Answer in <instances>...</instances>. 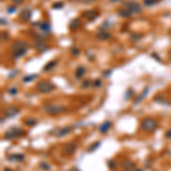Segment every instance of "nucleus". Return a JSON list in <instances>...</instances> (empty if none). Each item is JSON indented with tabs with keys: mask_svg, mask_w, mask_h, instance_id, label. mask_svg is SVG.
<instances>
[{
	"mask_svg": "<svg viewBox=\"0 0 171 171\" xmlns=\"http://www.w3.org/2000/svg\"><path fill=\"white\" fill-rule=\"evenodd\" d=\"M23 1H24V0H13V2H14L15 5H21V3H23Z\"/></svg>",
	"mask_w": 171,
	"mask_h": 171,
	"instance_id": "40",
	"label": "nucleus"
},
{
	"mask_svg": "<svg viewBox=\"0 0 171 171\" xmlns=\"http://www.w3.org/2000/svg\"><path fill=\"white\" fill-rule=\"evenodd\" d=\"M86 67L85 66H79L78 69H77V71H75V78L77 79H81L83 75H85L86 73Z\"/></svg>",
	"mask_w": 171,
	"mask_h": 171,
	"instance_id": "22",
	"label": "nucleus"
},
{
	"mask_svg": "<svg viewBox=\"0 0 171 171\" xmlns=\"http://www.w3.org/2000/svg\"><path fill=\"white\" fill-rule=\"evenodd\" d=\"M166 138H169V139L171 138V129L170 130H168V131L166 132Z\"/></svg>",
	"mask_w": 171,
	"mask_h": 171,
	"instance_id": "39",
	"label": "nucleus"
},
{
	"mask_svg": "<svg viewBox=\"0 0 171 171\" xmlns=\"http://www.w3.org/2000/svg\"><path fill=\"white\" fill-rule=\"evenodd\" d=\"M81 26V21L79 18H73L70 23H69V28L71 29L72 31H75L78 29Z\"/></svg>",
	"mask_w": 171,
	"mask_h": 171,
	"instance_id": "16",
	"label": "nucleus"
},
{
	"mask_svg": "<svg viewBox=\"0 0 171 171\" xmlns=\"http://www.w3.org/2000/svg\"><path fill=\"white\" fill-rule=\"evenodd\" d=\"M23 134H24L23 129H21L18 127H13V128H10V129H8L6 131L3 138L7 139V140H13V139H16V138L21 137Z\"/></svg>",
	"mask_w": 171,
	"mask_h": 171,
	"instance_id": "4",
	"label": "nucleus"
},
{
	"mask_svg": "<svg viewBox=\"0 0 171 171\" xmlns=\"http://www.w3.org/2000/svg\"><path fill=\"white\" fill-rule=\"evenodd\" d=\"M37 77H38V74H29V75H26V77L23 78V82H30V81H33Z\"/></svg>",
	"mask_w": 171,
	"mask_h": 171,
	"instance_id": "27",
	"label": "nucleus"
},
{
	"mask_svg": "<svg viewBox=\"0 0 171 171\" xmlns=\"http://www.w3.org/2000/svg\"><path fill=\"white\" fill-rule=\"evenodd\" d=\"M156 127H157V122L152 117H145L142 121V123H140V128L146 132L154 131L156 129Z\"/></svg>",
	"mask_w": 171,
	"mask_h": 171,
	"instance_id": "3",
	"label": "nucleus"
},
{
	"mask_svg": "<svg viewBox=\"0 0 171 171\" xmlns=\"http://www.w3.org/2000/svg\"><path fill=\"white\" fill-rule=\"evenodd\" d=\"M83 16L87 20H89V21H94V20H96L99 16V14L96 10H87V12L83 13Z\"/></svg>",
	"mask_w": 171,
	"mask_h": 171,
	"instance_id": "14",
	"label": "nucleus"
},
{
	"mask_svg": "<svg viewBox=\"0 0 171 171\" xmlns=\"http://www.w3.org/2000/svg\"><path fill=\"white\" fill-rule=\"evenodd\" d=\"M90 85H91V81L90 80H86V81H83V83H82V88H88Z\"/></svg>",
	"mask_w": 171,
	"mask_h": 171,
	"instance_id": "37",
	"label": "nucleus"
},
{
	"mask_svg": "<svg viewBox=\"0 0 171 171\" xmlns=\"http://www.w3.org/2000/svg\"><path fill=\"white\" fill-rule=\"evenodd\" d=\"M77 151V144L73 142H70L67 144H65V146L63 147V152L66 154V155H72L74 154Z\"/></svg>",
	"mask_w": 171,
	"mask_h": 171,
	"instance_id": "6",
	"label": "nucleus"
},
{
	"mask_svg": "<svg viewBox=\"0 0 171 171\" xmlns=\"http://www.w3.org/2000/svg\"><path fill=\"white\" fill-rule=\"evenodd\" d=\"M39 28L41 30V32H43V33H50L52 32V25L49 24V22H41L39 24Z\"/></svg>",
	"mask_w": 171,
	"mask_h": 171,
	"instance_id": "17",
	"label": "nucleus"
},
{
	"mask_svg": "<svg viewBox=\"0 0 171 171\" xmlns=\"http://www.w3.org/2000/svg\"><path fill=\"white\" fill-rule=\"evenodd\" d=\"M117 15L120 16V17H123V18H128V17H130L132 14L128 10V9H123V8H120V9H117Z\"/></svg>",
	"mask_w": 171,
	"mask_h": 171,
	"instance_id": "19",
	"label": "nucleus"
},
{
	"mask_svg": "<svg viewBox=\"0 0 171 171\" xmlns=\"http://www.w3.org/2000/svg\"><path fill=\"white\" fill-rule=\"evenodd\" d=\"M142 35L140 33H136V32H134L131 35H130V41H132V42H137V41H139V40H142Z\"/></svg>",
	"mask_w": 171,
	"mask_h": 171,
	"instance_id": "24",
	"label": "nucleus"
},
{
	"mask_svg": "<svg viewBox=\"0 0 171 171\" xmlns=\"http://www.w3.org/2000/svg\"><path fill=\"white\" fill-rule=\"evenodd\" d=\"M111 2H116V1H120V0H110Z\"/></svg>",
	"mask_w": 171,
	"mask_h": 171,
	"instance_id": "45",
	"label": "nucleus"
},
{
	"mask_svg": "<svg viewBox=\"0 0 171 171\" xmlns=\"http://www.w3.org/2000/svg\"><path fill=\"white\" fill-rule=\"evenodd\" d=\"M71 131H72V127H64V128H62V129L58 130V132L56 134V137H58V138L65 137L66 135L71 134Z\"/></svg>",
	"mask_w": 171,
	"mask_h": 171,
	"instance_id": "15",
	"label": "nucleus"
},
{
	"mask_svg": "<svg viewBox=\"0 0 171 171\" xmlns=\"http://www.w3.org/2000/svg\"><path fill=\"white\" fill-rule=\"evenodd\" d=\"M148 91H149V87H146L145 89H144V91H142V94H140L137 98H136V100H135V105H138L139 103H140V100H142L145 97H146V95L148 94Z\"/></svg>",
	"mask_w": 171,
	"mask_h": 171,
	"instance_id": "21",
	"label": "nucleus"
},
{
	"mask_svg": "<svg viewBox=\"0 0 171 171\" xmlns=\"http://www.w3.org/2000/svg\"><path fill=\"white\" fill-rule=\"evenodd\" d=\"M135 171H142V170H140V169H135Z\"/></svg>",
	"mask_w": 171,
	"mask_h": 171,
	"instance_id": "47",
	"label": "nucleus"
},
{
	"mask_svg": "<svg viewBox=\"0 0 171 171\" xmlns=\"http://www.w3.org/2000/svg\"><path fill=\"white\" fill-rule=\"evenodd\" d=\"M124 7L131 14H138L142 12V6L137 1H127V2H124Z\"/></svg>",
	"mask_w": 171,
	"mask_h": 171,
	"instance_id": "5",
	"label": "nucleus"
},
{
	"mask_svg": "<svg viewBox=\"0 0 171 171\" xmlns=\"http://www.w3.org/2000/svg\"><path fill=\"white\" fill-rule=\"evenodd\" d=\"M56 65H57V60H52V62H49V63H47V64L45 65V67H43V71H45V72H48V71L53 70V69H54Z\"/></svg>",
	"mask_w": 171,
	"mask_h": 171,
	"instance_id": "23",
	"label": "nucleus"
},
{
	"mask_svg": "<svg viewBox=\"0 0 171 171\" xmlns=\"http://www.w3.org/2000/svg\"><path fill=\"white\" fill-rule=\"evenodd\" d=\"M31 16H32V10H31L30 8H25V9H23V10L21 12V14H20V20H21V21H24V22H28V21H30Z\"/></svg>",
	"mask_w": 171,
	"mask_h": 171,
	"instance_id": "9",
	"label": "nucleus"
},
{
	"mask_svg": "<svg viewBox=\"0 0 171 171\" xmlns=\"http://www.w3.org/2000/svg\"><path fill=\"white\" fill-rule=\"evenodd\" d=\"M70 52H71V54L72 55H74V56H77V55H79L80 54V49L79 48H77V47H71V49H70Z\"/></svg>",
	"mask_w": 171,
	"mask_h": 171,
	"instance_id": "30",
	"label": "nucleus"
},
{
	"mask_svg": "<svg viewBox=\"0 0 171 171\" xmlns=\"http://www.w3.org/2000/svg\"><path fill=\"white\" fill-rule=\"evenodd\" d=\"M121 168L124 171H131V170H134V169H136V168H135V163H134L131 160H124V161L121 163Z\"/></svg>",
	"mask_w": 171,
	"mask_h": 171,
	"instance_id": "10",
	"label": "nucleus"
},
{
	"mask_svg": "<svg viewBox=\"0 0 171 171\" xmlns=\"http://www.w3.org/2000/svg\"><path fill=\"white\" fill-rule=\"evenodd\" d=\"M8 160L12 162H23L25 160V155L21 154V153H16V154H12L8 156Z\"/></svg>",
	"mask_w": 171,
	"mask_h": 171,
	"instance_id": "11",
	"label": "nucleus"
},
{
	"mask_svg": "<svg viewBox=\"0 0 171 171\" xmlns=\"http://www.w3.org/2000/svg\"><path fill=\"white\" fill-rule=\"evenodd\" d=\"M8 38H9L8 33H6V34H5V33H1V40H2V41H6Z\"/></svg>",
	"mask_w": 171,
	"mask_h": 171,
	"instance_id": "38",
	"label": "nucleus"
},
{
	"mask_svg": "<svg viewBox=\"0 0 171 171\" xmlns=\"http://www.w3.org/2000/svg\"><path fill=\"white\" fill-rule=\"evenodd\" d=\"M157 2H159V0H144V5L147 6V7H151V6H153V5L157 3Z\"/></svg>",
	"mask_w": 171,
	"mask_h": 171,
	"instance_id": "29",
	"label": "nucleus"
},
{
	"mask_svg": "<svg viewBox=\"0 0 171 171\" xmlns=\"http://www.w3.org/2000/svg\"><path fill=\"white\" fill-rule=\"evenodd\" d=\"M72 171H79V170H78L77 168H74V169H73V170H72Z\"/></svg>",
	"mask_w": 171,
	"mask_h": 171,
	"instance_id": "46",
	"label": "nucleus"
},
{
	"mask_svg": "<svg viewBox=\"0 0 171 171\" xmlns=\"http://www.w3.org/2000/svg\"><path fill=\"white\" fill-rule=\"evenodd\" d=\"M17 88H15V87H12L9 90H8V92H9V95H12V96H15L16 94H17Z\"/></svg>",
	"mask_w": 171,
	"mask_h": 171,
	"instance_id": "31",
	"label": "nucleus"
},
{
	"mask_svg": "<svg viewBox=\"0 0 171 171\" xmlns=\"http://www.w3.org/2000/svg\"><path fill=\"white\" fill-rule=\"evenodd\" d=\"M7 12H8L9 14H13V13H15V12H16V7H15V6H10V7H8Z\"/></svg>",
	"mask_w": 171,
	"mask_h": 171,
	"instance_id": "35",
	"label": "nucleus"
},
{
	"mask_svg": "<svg viewBox=\"0 0 171 171\" xmlns=\"http://www.w3.org/2000/svg\"><path fill=\"white\" fill-rule=\"evenodd\" d=\"M28 47H29L28 42H25V41H21V40H16V41L13 43L12 49H13V52H14V50L22 49V48H28Z\"/></svg>",
	"mask_w": 171,
	"mask_h": 171,
	"instance_id": "12",
	"label": "nucleus"
},
{
	"mask_svg": "<svg viewBox=\"0 0 171 171\" xmlns=\"http://www.w3.org/2000/svg\"><path fill=\"white\" fill-rule=\"evenodd\" d=\"M92 86H94L95 88H99V87L102 86V81H100L99 79H97V80H95V81L92 82Z\"/></svg>",
	"mask_w": 171,
	"mask_h": 171,
	"instance_id": "32",
	"label": "nucleus"
},
{
	"mask_svg": "<svg viewBox=\"0 0 171 171\" xmlns=\"http://www.w3.org/2000/svg\"><path fill=\"white\" fill-rule=\"evenodd\" d=\"M39 167L42 169V170H50L52 169V167H50V164L49 163H47V162H45V161H42V162H40L39 163Z\"/></svg>",
	"mask_w": 171,
	"mask_h": 171,
	"instance_id": "26",
	"label": "nucleus"
},
{
	"mask_svg": "<svg viewBox=\"0 0 171 171\" xmlns=\"http://www.w3.org/2000/svg\"><path fill=\"white\" fill-rule=\"evenodd\" d=\"M35 49L39 50V52H45V50H48L49 47L43 42V40L38 39V40L35 41Z\"/></svg>",
	"mask_w": 171,
	"mask_h": 171,
	"instance_id": "13",
	"label": "nucleus"
},
{
	"mask_svg": "<svg viewBox=\"0 0 171 171\" xmlns=\"http://www.w3.org/2000/svg\"><path fill=\"white\" fill-rule=\"evenodd\" d=\"M43 111L50 115H57V114L64 113L66 111V106H64L62 104H45Z\"/></svg>",
	"mask_w": 171,
	"mask_h": 171,
	"instance_id": "1",
	"label": "nucleus"
},
{
	"mask_svg": "<svg viewBox=\"0 0 171 171\" xmlns=\"http://www.w3.org/2000/svg\"><path fill=\"white\" fill-rule=\"evenodd\" d=\"M1 25H7V21L3 17H1Z\"/></svg>",
	"mask_w": 171,
	"mask_h": 171,
	"instance_id": "41",
	"label": "nucleus"
},
{
	"mask_svg": "<svg viewBox=\"0 0 171 171\" xmlns=\"http://www.w3.org/2000/svg\"><path fill=\"white\" fill-rule=\"evenodd\" d=\"M99 146H100V142H92V144L89 146V148H88V152H89V153H91V152H95V151H96V149L99 147Z\"/></svg>",
	"mask_w": 171,
	"mask_h": 171,
	"instance_id": "25",
	"label": "nucleus"
},
{
	"mask_svg": "<svg viewBox=\"0 0 171 171\" xmlns=\"http://www.w3.org/2000/svg\"><path fill=\"white\" fill-rule=\"evenodd\" d=\"M35 89H37V91H39L41 94H47V92H52L53 90H55L56 86L48 80H42V81L37 83Z\"/></svg>",
	"mask_w": 171,
	"mask_h": 171,
	"instance_id": "2",
	"label": "nucleus"
},
{
	"mask_svg": "<svg viewBox=\"0 0 171 171\" xmlns=\"http://www.w3.org/2000/svg\"><path fill=\"white\" fill-rule=\"evenodd\" d=\"M63 6H64L63 2H56L55 5H53V8L54 9H58V8H63Z\"/></svg>",
	"mask_w": 171,
	"mask_h": 171,
	"instance_id": "33",
	"label": "nucleus"
},
{
	"mask_svg": "<svg viewBox=\"0 0 171 171\" xmlns=\"http://www.w3.org/2000/svg\"><path fill=\"white\" fill-rule=\"evenodd\" d=\"M28 52V48H22V49H17V50H14L13 52V57L15 58H21L22 56H24Z\"/></svg>",
	"mask_w": 171,
	"mask_h": 171,
	"instance_id": "20",
	"label": "nucleus"
},
{
	"mask_svg": "<svg viewBox=\"0 0 171 171\" xmlns=\"http://www.w3.org/2000/svg\"><path fill=\"white\" fill-rule=\"evenodd\" d=\"M111 37H112V34H111L107 30H99V31L97 32V34H96V38H97L98 40H100V41L107 40V39H110Z\"/></svg>",
	"mask_w": 171,
	"mask_h": 171,
	"instance_id": "8",
	"label": "nucleus"
},
{
	"mask_svg": "<svg viewBox=\"0 0 171 171\" xmlns=\"http://www.w3.org/2000/svg\"><path fill=\"white\" fill-rule=\"evenodd\" d=\"M115 167H116V163L114 162L113 160H110L109 161V168L110 169H115Z\"/></svg>",
	"mask_w": 171,
	"mask_h": 171,
	"instance_id": "34",
	"label": "nucleus"
},
{
	"mask_svg": "<svg viewBox=\"0 0 171 171\" xmlns=\"http://www.w3.org/2000/svg\"><path fill=\"white\" fill-rule=\"evenodd\" d=\"M16 73H17V71H14V72H12V73H9V74H8V78H9V79H10V78H13V75H15Z\"/></svg>",
	"mask_w": 171,
	"mask_h": 171,
	"instance_id": "42",
	"label": "nucleus"
},
{
	"mask_svg": "<svg viewBox=\"0 0 171 171\" xmlns=\"http://www.w3.org/2000/svg\"><path fill=\"white\" fill-rule=\"evenodd\" d=\"M111 72H112V71H106V72H104V73H103V75H104V77H107V75H110V74H111Z\"/></svg>",
	"mask_w": 171,
	"mask_h": 171,
	"instance_id": "43",
	"label": "nucleus"
},
{
	"mask_svg": "<svg viewBox=\"0 0 171 171\" xmlns=\"http://www.w3.org/2000/svg\"><path fill=\"white\" fill-rule=\"evenodd\" d=\"M131 94H134V90L132 89H128L127 91V96H126V99H129L131 97Z\"/></svg>",
	"mask_w": 171,
	"mask_h": 171,
	"instance_id": "36",
	"label": "nucleus"
},
{
	"mask_svg": "<svg viewBox=\"0 0 171 171\" xmlns=\"http://www.w3.org/2000/svg\"><path fill=\"white\" fill-rule=\"evenodd\" d=\"M152 56H153V57H155V59H156V60H161V59H160V57L157 56L156 54H152Z\"/></svg>",
	"mask_w": 171,
	"mask_h": 171,
	"instance_id": "44",
	"label": "nucleus"
},
{
	"mask_svg": "<svg viewBox=\"0 0 171 171\" xmlns=\"http://www.w3.org/2000/svg\"><path fill=\"white\" fill-rule=\"evenodd\" d=\"M18 113H20V109L16 107V106H9V107H7V109L3 111V114H5L6 117H13V116H16Z\"/></svg>",
	"mask_w": 171,
	"mask_h": 171,
	"instance_id": "7",
	"label": "nucleus"
},
{
	"mask_svg": "<svg viewBox=\"0 0 171 171\" xmlns=\"http://www.w3.org/2000/svg\"><path fill=\"white\" fill-rule=\"evenodd\" d=\"M111 127H112V122H111V121H106V122H104L103 124H100V127H99V132H100V134H106V132L110 130Z\"/></svg>",
	"mask_w": 171,
	"mask_h": 171,
	"instance_id": "18",
	"label": "nucleus"
},
{
	"mask_svg": "<svg viewBox=\"0 0 171 171\" xmlns=\"http://www.w3.org/2000/svg\"><path fill=\"white\" fill-rule=\"evenodd\" d=\"M24 122H25V124H26L28 127H34V126L37 124V121H35L34 119H26Z\"/></svg>",
	"mask_w": 171,
	"mask_h": 171,
	"instance_id": "28",
	"label": "nucleus"
}]
</instances>
